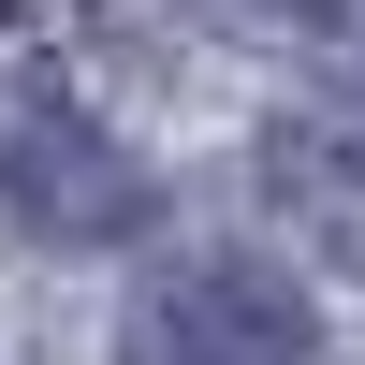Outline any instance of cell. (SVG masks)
Listing matches in <instances>:
<instances>
[{"mask_svg": "<svg viewBox=\"0 0 365 365\" xmlns=\"http://www.w3.org/2000/svg\"><path fill=\"white\" fill-rule=\"evenodd\" d=\"M132 365H322V322L278 263L249 249H190L132 292Z\"/></svg>", "mask_w": 365, "mask_h": 365, "instance_id": "cell-1", "label": "cell"}, {"mask_svg": "<svg viewBox=\"0 0 365 365\" xmlns=\"http://www.w3.org/2000/svg\"><path fill=\"white\" fill-rule=\"evenodd\" d=\"M0 205H15L29 234H58V249H117V234L161 220V190H146L103 132H73V117H29V132L0 146Z\"/></svg>", "mask_w": 365, "mask_h": 365, "instance_id": "cell-2", "label": "cell"}]
</instances>
